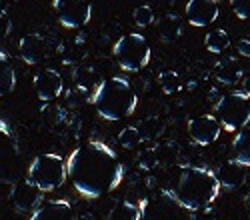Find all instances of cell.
<instances>
[{"instance_id": "cell-20", "label": "cell", "mask_w": 250, "mask_h": 220, "mask_svg": "<svg viewBox=\"0 0 250 220\" xmlns=\"http://www.w3.org/2000/svg\"><path fill=\"white\" fill-rule=\"evenodd\" d=\"M232 150H234L236 162L250 168V126H244L238 130L234 142H232Z\"/></svg>"}, {"instance_id": "cell-8", "label": "cell", "mask_w": 250, "mask_h": 220, "mask_svg": "<svg viewBox=\"0 0 250 220\" xmlns=\"http://www.w3.org/2000/svg\"><path fill=\"white\" fill-rule=\"evenodd\" d=\"M20 148L12 128L0 120V182L14 184L18 180Z\"/></svg>"}, {"instance_id": "cell-19", "label": "cell", "mask_w": 250, "mask_h": 220, "mask_svg": "<svg viewBox=\"0 0 250 220\" xmlns=\"http://www.w3.org/2000/svg\"><path fill=\"white\" fill-rule=\"evenodd\" d=\"M16 86V72L12 66V60L6 52L0 50V96H6Z\"/></svg>"}, {"instance_id": "cell-28", "label": "cell", "mask_w": 250, "mask_h": 220, "mask_svg": "<svg viewBox=\"0 0 250 220\" xmlns=\"http://www.w3.org/2000/svg\"><path fill=\"white\" fill-rule=\"evenodd\" d=\"M230 6H232V12L236 14V18H240V20L250 18V0H230Z\"/></svg>"}, {"instance_id": "cell-10", "label": "cell", "mask_w": 250, "mask_h": 220, "mask_svg": "<svg viewBox=\"0 0 250 220\" xmlns=\"http://www.w3.org/2000/svg\"><path fill=\"white\" fill-rule=\"evenodd\" d=\"M222 132V126L218 122V118L212 114H200L192 120H188V134L192 138V142L198 146H208L218 140Z\"/></svg>"}, {"instance_id": "cell-7", "label": "cell", "mask_w": 250, "mask_h": 220, "mask_svg": "<svg viewBox=\"0 0 250 220\" xmlns=\"http://www.w3.org/2000/svg\"><path fill=\"white\" fill-rule=\"evenodd\" d=\"M214 110L220 126L228 132H236L250 122V96L242 90H232L218 98Z\"/></svg>"}, {"instance_id": "cell-27", "label": "cell", "mask_w": 250, "mask_h": 220, "mask_svg": "<svg viewBox=\"0 0 250 220\" xmlns=\"http://www.w3.org/2000/svg\"><path fill=\"white\" fill-rule=\"evenodd\" d=\"M138 164L140 168L144 170H152L158 166V154H156V146H150V148H144L138 156Z\"/></svg>"}, {"instance_id": "cell-16", "label": "cell", "mask_w": 250, "mask_h": 220, "mask_svg": "<svg viewBox=\"0 0 250 220\" xmlns=\"http://www.w3.org/2000/svg\"><path fill=\"white\" fill-rule=\"evenodd\" d=\"M214 174L220 182V188H224V190H236L246 182V166L236 162L234 158L220 164Z\"/></svg>"}, {"instance_id": "cell-11", "label": "cell", "mask_w": 250, "mask_h": 220, "mask_svg": "<svg viewBox=\"0 0 250 220\" xmlns=\"http://www.w3.org/2000/svg\"><path fill=\"white\" fill-rule=\"evenodd\" d=\"M32 86L36 96L42 100V102H52L54 98H58L62 94V88H64V80H62V74L54 68H44L40 70L34 80Z\"/></svg>"}, {"instance_id": "cell-4", "label": "cell", "mask_w": 250, "mask_h": 220, "mask_svg": "<svg viewBox=\"0 0 250 220\" xmlns=\"http://www.w3.org/2000/svg\"><path fill=\"white\" fill-rule=\"evenodd\" d=\"M26 178L40 192H54L68 180L66 160L52 152L38 154L28 166Z\"/></svg>"}, {"instance_id": "cell-31", "label": "cell", "mask_w": 250, "mask_h": 220, "mask_svg": "<svg viewBox=\"0 0 250 220\" xmlns=\"http://www.w3.org/2000/svg\"><path fill=\"white\" fill-rule=\"evenodd\" d=\"M240 90L246 94V96H250V72L246 74V76H242V82H240Z\"/></svg>"}, {"instance_id": "cell-6", "label": "cell", "mask_w": 250, "mask_h": 220, "mask_svg": "<svg viewBox=\"0 0 250 220\" xmlns=\"http://www.w3.org/2000/svg\"><path fill=\"white\" fill-rule=\"evenodd\" d=\"M114 58L122 70L126 72H138L150 62V44L140 32H130L118 38V42L114 44Z\"/></svg>"}, {"instance_id": "cell-26", "label": "cell", "mask_w": 250, "mask_h": 220, "mask_svg": "<svg viewBox=\"0 0 250 220\" xmlns=\"http://www.w3.org/2000/svg\"><path fill=\"white\" fill-rule=\"evenodd\" d=\"M132 20H134V24L138 28H146V26H150L154 22V10L150 6H146V4H140V6L134 8Z\"/></svg>"}, {"instance_id": "cell-13", "label": "cell", "mask_w": 250, "mask_h": 220, "mask_svg": "<svg viewBox=\"0 0 250 220\" xmlns=\"http://www.w3.org/2000/svg\"><path fill=\"white\" fill-rule=\"evenodd\" d=\"M18 54L30 66L40 64L48 56V42H46V38L42 34H38V32L24 34L22 38H20V42H18Z\"/></svg>"}, {"instance_id": "cell-21", "label": "cell", "mask_w": 250, "mask_h": 220, "mask_svg": "<svg viewBox=\"0 0 250 220\" xmlns=\"http://www.w3.org/2000/svg\"><path fill=\"white\" fill-rule=\"evenodd\" d=\"M204 46L212 54H224L228 48H230V34L222 28H214L204 36Z\"/></svg>"}, {"instance_id": "cell-17", "label": "cell", "mask_w": 250, "mask_h": 220, "mask_svg": "<svg viewBox=\"0 0 250 220\" xmlns=\"http://www.w3.org/2000/svg\"><path fill=\"white\" fill-rule=\"evenodd\" d=\"M154 28H156V36L162 42H176L182 36V18L174 12H168L156 20Z\"/></svg>"}, {"instance_id": "cell-30", "label": "cell", "mask_w": 250, "mask_h": 220, "mask_svg": "<svg viewBox=\"0 0 250 220\" xmlns=\"http://www.w3.org/2000/svg\"><path fill=\"white\" fill-rule=\"evenodd\" d=\"M236 50L240 56H250V40L248 38H240L238 44H236Z\"/></svg>"}, {"instance_id": "cell-1", "label": "cell", "mask_w": 250, "mask_h": 220, "mask_svg": "<svg viewBox=\"0 0 250 220\" xmlns=\"http://www.w3.org/2000/svg\"><path fill=\"white\" fill-rule=\"evenodd\" d=\"M66 174L80 196L94 200L112 192L122 182L124 166L108 144L88 140L66 158Z\"/></svg>"}, {"instance_id": "cell-2", "label": "cell", "mask_w": 250, "mask_h": 220, "mask_svg": "<svg viewBox=\"0 0 250 220\" xmlns=\"http://www.w3.org/2000/svg\"><path fill=\"white\" fill-rule=\"evenodd\" d=\"M90 100L96 106L98 116L104 120H110V122L130 116L138 104V96L132 84L128 82V78L124 76H112L102 80L92 92Z\"/></svg>"}, {"instance_id": "cell-33", "label": "cell", "mask_w": 250, "mask_h": 220, "mask_svg": "<svg viewBox=\"0 0 250 220\" xmlns=\"http://www.w3.org/2000/svg\"><path fill=\"white\" fill-rule=\"evenodd\" d=\"M216 2H218V0H216Z\"/></svg>"}, {"instance_id": "cell-24", "label": "cell", "mask_w": 250, "mask_h": 220, "mask_svg": "<svg viewBox=\"0 0 250 220\" xmlns=\"http://www.w3.org/2000/svg\"><path fill=\"white\" fill-rule=\"evenodd\" d=\"M158 84H160V88H162L164 94H176L180 90V86H182L180 74L174 72V70H164L158 76Z\"/></svg>"}, {"instance_id": "cell-14", "label": "cell", "mask_w": 250, "mask_h": 220, "mask_svg": "<svg viewBox=\"0 0 250 220\" xmlns=\"http://www.w3.org/2000/svg\"><path fill=\"white\" fill-rule=\"evenodd\" d=\"M218 2L216 0H188L184 8L186 20L198 28H204L208 24H212L218 18Z\"/></svg>"}, {"instance_id": "cell-25", "label": "cell", "mask_w": 250, "mask_h": 220, "mask_svg": "<svg viewBox=\"0 0 250 220\" xmlns=\"http://www.w3.org/2000/svg\"><path fill=\"white\" fill-rule=\"evenodd\" d=\"M140 142H142V136H140L138 126H124V128L118 132V144H120L122 148L132 150V148H136Z\"/></svg>"}, {"instance_id": "cell-29", "label": "cell", "mask_w": 250, "mask_h": 220, "mask_svg": "<svg viewBox=\"0 0 250 220\" xmlns=\"http://www.w3.org/2000/svg\"><path fill=\"white\" fill-rule=\"evenodd\" d=\"M12 32V18L10 14L6 12V8L0 6V42Z\"/></svg>"}, {"instance_id": "cell-18", "label": "cell", "mask_w": 250, "mask_h": 220, "mask_svg": "<svg viewBox=\"0 0 250 220\" xmlns=\"http://www.w3.org/2000/svg\"><path fill=\"white\" fill-rule=\"evenodd\" d=\"M212 76L216 78V82L232 86L242 78V66L236 62L234 58H222L214 64L212 68Z\"/></svg>"}, {"instance_id": "cell-12", "label": "cell", "mask_w": 250, "mask_h": 220, "mask_svg": "<svg viewBox=\"0 0 250 220\" xmlns=\"http://www.w3.org/2000/svg\"><path fill=\"white\" fill-rule=\"evenodd\" d=\"M42 194L40 192L28 178L24 180H18V182H14V190L10 194L12 198V204L18 212H24V214H32L40 204H42Z\"/></svg>"}, {"instance_id": "cell-22", "label": "cell", "mask_w": 250, "mask_h": 220, "mask_svg": "<svg viewBox=\"0 0 250 220\" xmlns=\"http://www.w3.org/2000/svg\"><path fill=\"white\" fill-rule=\"evenodd\" d=\"M106 220H140V206L130 200H122L116 206H112Z\"/></svg>"}, {"instance_id": "cell-32", "label": "cell", "mask_w": 250, "mask_h": 220, "mask_svg": "<svg viewBox=\"0 0 250 220\" xmlns=\"http://www.w3.org/2000/svg\"><path fill=\"white\" fill-rule=\"evenodd\" d=\"M244 206H246V210L250 212V192L246 194V198H244Z\"/></svg>"}, {"instance_id": "cell-23", "label": "cell", "mask_w": 250, "mask_h": 220, "mask_svg": "<svg viewBox=\"0 0 250 220\" xmlns=\"http://www.w3.org/2000/svg\"><path fill=\"white\" fill-rule=\"evenodd\" d=\"M140 136L142 140H146V142H152V140L160 138V134L164 132V124H162V120L156 118V116H148L146 120H142V124H140Z\"/></svg>"}, {"instance_id": "cell-5", "label": "cell", "mask_w": 250, "mask_h": 220, "mask_svg": "<svg viewBox=\"0 0 250 220\" xmlns=\"http://www.w3.org/2000/svg\"><path fill=\"white\" fill-rule=\"evenodd\" d=\"M140 206V220H192V210H188L174 190L160 188L144 198Z\"/></svg>"}, {"instance_id": "cell-9", "label": "cell", "mask_w": 250, "mask_h": 220, "mask_svg": "<svg viewBox=\"0 0 250 220\" xmlns=\"http://www.w3.org/2000/svg\"><path fill=\"white\" fill-rule=\"evenodd\" d=\"M52 8H54L58 22L70 30L88 24L92 16L90 0H54Z\"/></svg>"}, {"instance_id": "cell-3", "label": "cell", "mask_w": 250, "mask_h": 220, "mask_svg": "<svg viewBox=\"0 0 250 220\" xmlns=\"http://www.w3.org/2000/svg\"><path fill=\"white\" fill-rule=\"evenodd\" d=\"M174 192L186 208L196 212L208 208L218 198L220 182L210 168L186 166L178 176Z\"/></svg>"}, {"instance_id": "cell-15", "label": "cell", "mask_w": 250, "mask_h": 220, "mask_svg": "<svg viewBox=\"0 0 250 220\" xmlns=\"http://www.w3.org/2000/svg\"><path fill=\"white\" fill-rule=\"evenodd\" d=\"M28 220H76V214L68 200L54 198V200H46V202L40 204L30 214Z\"/></svg>"}]
</instances>
